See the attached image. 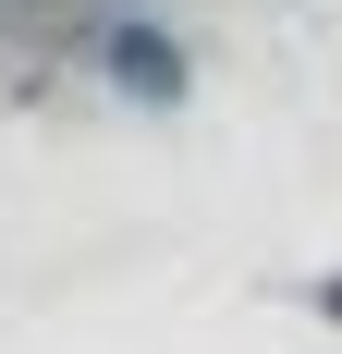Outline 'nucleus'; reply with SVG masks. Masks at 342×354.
<instances>
[{"label":"nucleus","instance_id":"nucleus-1","mask_svg":"<svg viewBox=\"0 0 342 354\" xmlns=\"http://www.w3.org/2000/svg\"><path fill=\"white\" fill-rule=\"evenodd\" d=\"M110 73H123L135 98H171V86H183V49H171V37H110Z\"/></svg>","mask_w":342,"mask_h":354}]
</instances>
